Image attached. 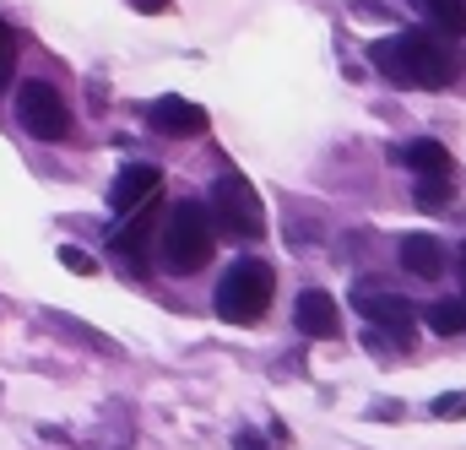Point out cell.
<instances>
[{
	"mask_svg": "<svg viewBox=\"0 0 466 450\" xmlns=\"http://www.w3.org/2000/svg\"><path fill=\"white\" fill-rule=\"evenodd\" d=\"M374 71H385L396 87H451L461 82L466 55L434 27H412V33H396V38H380L374 49Z\"/></svg>",
	"mask_w": 466,
	"mask_h": 450,
	"instance_id": "1",
	"label": "cell"
},
{
	"mask_svg": "<svg viewBox=\"0 0 466 450\" xmlns=\"http://www.w3.org/2000/svg\"><path fill=\"white\" fill-rule=\"evenodd\" d=\"M157 261L174 277H190L212 261V212L201 201H174L157 223Z\"/></svg>",
	"mask_w": 466,
	"mask_h": 450,
	"instance_id": "2",
	"label": "cell"
},
{
	"mask_svg": "<svg viewBox=\"0 0 466 450\" xmlns=\"http://www.w3.org/2000/svg\"><path fill=\"white\" fill-rule=\"evenodd\" d=\"M271 293H277V271L266 261L244 255V261H233L228 271H223V282H218V315L228 326H255L271 310Z\"/></svg>",
	"mask_w": 466,
	"mask_h": 450,
	"instance_id": "3",
	"label": "cell"
},
{
	"mask_svg": "<svg viewBox=\"0 0 466 450\" xmlns=\"http://www.w3.org/2000/svg\"><path fill=\"white\" fill-rule=\"evenodd\" d=\"M212 223L223 228L228 239H238V244L266 233V207H260V196H255V185L244 174H223L212 185Z\"/></svg>",
	"mask_w": 466,
	"mask_h": 450,
	"instance_id": "4",
	"label": "cell"
},
{
	"mask_svg": "<svg viewBox=\"0 0 466 450\" xmlns=\"http://www.w3.org/2000/svg\"><path fill=\"white\" fill-rule=\"evenodd\" d=\"M16 119L33 141H66L71 136V104L49 82H22L16 87Z\"/></svg>",
	"mask_w": 466,
	"mask_h": 450,
	"instance_id": "5",
	"label": "cell"
},
{
	"mask_svg": "<svg viewBox=\"0 0 466 450\" xmlns=\"http://www.w3.org/2000/svg\"><path fill=\"white\" fill-rule=\"evenodd\" d=\"M352 310L369 315V321H380V326H390V332H401V337H412V321H418V310L401 293L380 288V282H358L352 288Z\"/></svg>",
	"mask_w": 466,
	"mask_h": 450,
	"instance_id": "6",
	"label": "cell"
},
{
	"mask_svg": "<svg viewBox=\"0 0 466 450\" xmlns=\"http://www.w3.org/2000/svg\"><path fill=\"white\" fill-rule=\"evenodd\" d=\"M293 326L315 342H331V337H342V310H337V299L326 288H304L293 299Z\"/></svg>",
	"mask_w": 466,
	"mask_h": 450,
	"instance_id": "7",
	"label": "cell"
},
{
	"mask_svg": "<svg viewBox=\"0 0 466 450\" xmlns=\"http://www.w3.org/2000/svg\"><path fill=\"white\" fill-rule=\"evenodd\" d=\"M157 185H163V174L152 163H125L115 174V185H109V207H115L119 218H130L136 207H147L157 196Z\"/></svg>",
	"mask_w": 466,
	"mask_h": 450,
	"instance_id": "8",
	"label": "cell"
},
{
	"mask_svg": "<svg viewBox=\"0 0 466 450\" xmlns=\"http://www.w3.org/2000/svg\"><path fill=\"white\" fill-rule=\"evenodd\" d=\"M147 125L157 130V136H201L212 119H207V109L201 104H190V98H157L152 109H147Z\"/></svg>",
	"mask_w": 466,
	"mask_h": 450,
	"instance_id": "9",
	"label": "cell"
},
{
	"mask_svg": "<svg viewBox=\"0 0 466 450\" xmlns=\"http://www.w3.org/2000/svg\"><path fill=\"white\" fill-rule=\"evenodd\" d=\"M152 239H157V218H152L147 207H136V212H130V223L115 233V255L125 261V266H136V271H141V266H147V244H152Z\"/></svg>",
	"mask_w": 466,
	"mask_h": 450,
	"instance_id": "10",
	"label": "cell"
},
{
	"mask_svg": "<svg viewBox=\"0 0 466 450\" xmlns=\"http://www.w3.org/2000/svg\"><path fill=\"white\" fill-rule=\"evenodd\" d=\"M401 266H407L412 277L434 282V277H445V244H440L434 233H407V239H401Z\"/></svg>",
	"mask_w": 466,
	"mask_h": 450,
	"instance_id": "11",
	"label": "cell"
},
{
	"mask_svg": "<svg viewBox=\"0 0 466 450\" xmlns=\"http://www.w3.org/2000/svg\"><path fill=\"white\" fill-rule=\"evenodd\" d=\"M412 5L429 16L434 33H445V38H466V0H412Z\"/></svg>",
	"mask_w": 466,
	"mask_h": 450,
	"instance_id": "12",
	"label": "cell"
},
{
	"mask_svg": "<svg viewBox=\"0 0 466 450\" xmlns=\"http://www.w3.org/2000/svg\"><path fill=\"white\" fill-rule=\"evenodd\" d=\"M401 163L418 169V174H451V152L440 141H407L401 147Z\"/></svg>",
	"mask_w": 466,
	"mask_h": 450,
	"instance_id": "13",
	"label": "cell"
},
{
	"mask_svg": "<svg viewBox=\"0 0 466 450\" xmlns=\"http://www.w3.org/2000/svg\"><path fill=\"white\" fill-rule=\"evenodd\" d=\"M423 321H429L434 337H466V304L461 299H440V304H429Z\"/></svg>",
	"mask_w": 466,
	"mask_h": 450,
	"instance_id": "14",
	"label": "cell"
},
{
	"mask_svg": "<svg viewBox=\"0 0 466 450\" xmlns=\"http://www.w3.org/2000/svg\"><path fill=\"white\" fill-rule=\"evenodd\" d=\"M412 201H418L423 212H440V207H451V174H423Z\"/></svg>",
	"mask_w": 466,
	"mask_h": 450,
	"instance_id": "15",
	"label": "cell"
},
{
	"mask_svg": "<svg viewBox=\"0 0 466 450\" xmlns=\"http://www.w3.org/2000/svg\"><path fill=\"white\" fill-rule=\"evenodd\" d=\"M434 418H445V424H456L466 418V391H445V396H434V407H429Z\"/></svg>",
	"mask_w": 466,
	"mask_h": 450,
	"instance_id": "16",
	"label": "cell"
},
{
	"mask_svg": "<svg viewBox=\"0 0 466 450\" xmlns=\"http://www.w3.org/2000/svg\"><path fill=\"white\" fill-rule=\"evenodd\" d=\"M60 266L76 271V277H93V271H98V261H93L87 250H76V244H60Z\"/></svg>",
	"mask_w": 466,
	"mask_h": 450,
	"instance_id": "17",
	"label": "cell"
},
{
	"mask_svg": "<svg viewBox=\"0 0 466 450\" xmlns=\"http://www.w3.org/2000/svg\"><path fill=\"white\" fill-rule=\"evenodd\" d=\"M11 71H16V33L0 22V87L11 82Z\"/></svg>",
	"mask_w": 466,
	"mask_h": 450,
	"instance_id": "18",
	"label": "cell"
},
{
	"mask_svg": "<svg viewBox=\"0 0 466 450\" xmlns=\"http://www.w3.org/2000/svg\"><path fill=\"white\" fill-rule=\"evenodd\" d=\"M141 16H163V11H174V0H130Z\"/></svg>",
	"mask_w": 466,
	"mask_h": 450,
	"instance_id": "19",
	"label": "cell"
},
{
	"mask_svg": "<svg viewBox=\"0 0 466 450\" xmlns=\"http://www.w3.org/2000/svg\"><path fill=\"white\" fill-rule=\"evenodd\" d=\"M233 450H266V445H260L255 435H238V440H233Z\"/></svg>",
	"mask_w": 466,
	"mask_h": 450,
	"instance_id": "20",
	"label": "cell"
},
{
	"mask_svg": "<svg viewBox=\"0 0 466 450\" xmlns=\"http://www.w3.org/2000/svg\"><path fill=\"white\" fill-rule=\"evenodd\" d=\"M461 266H466V250H461Z\"/></svg>",
	"mask_w": 466,
	"mask_h": 450,
	"instance_id": "21",
	"label": "cell"
}]
</instances>
